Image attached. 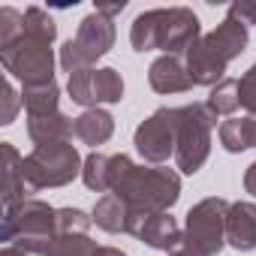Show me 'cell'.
Returning <instances> with one entry per match:
<instances>
[{"mask_svg":"<svg viewBox=\"0 0 256 256\" xmlns=\"http://www.w3.org/2000/svg\"><path fill=\"white\" fill-rule=\"evenodd\" d=\"M108 193H114L130 208V217H133L130 235H133V229L142 217L166 214L181 199V175L175 169H163V166H139L126 154H112Z\"/></svg>","mask_w":256,"mask_h":256,"instance_id":"1","label":"cell"},{"mask_svg":"<svg viewBox=\"0 0 256 256\" xmlns=\"http://www.w3.org/2000/svg\"><path fill=\"white\" fill-rule=\"evenodd\" d=\"M244 48H247V24L232 12H226V18L211 34H202L184 54L193 84H202V88L220 84L226 78V66Z\"/></svg>","mask_w":256,"mask_h":256,"instance_id":"2","label":"cell"},{"mask_svg":"<svg viewBox=\"0 0 256 256\" xmlns=\"http://www.w3.org/2000/svg\"><path fill=\"white\" fill-rule=\"evenodd\" d=\"M202 36L199 18L187 6H169V10H148L136 16L130 28V42L136 52H154L163 54H187V48Z\"/></svg>","mask_w":256,"mask_h":256,"instance_id":"3","label":"cell"},{"mask_svg":"<svg viewBox=\"0 0 256 256\" xmlns=\"http://www.w3.org/2000/svg\"><path fill=\"white\" fill-rule=\"evenodd\" d=\"M6 244L30 253L46 256L48 244L58 235V208H52L42 199H24L4 214V229H0Z\"/></svg>","mask_w":256,"mask_h":256,"instance_id":"4","label":"cell"},{"mask_svg":"<svg viewBox=\"0 0 256 256\" xmlns=\"http://www.w3.org/2000/svg\"><path fill=\"white\" fill-rule=\"evenodd\" d=\"M172 124H175V166L184 175H196L211 154V130L217 118L208 112L205 102H190L172 108Z\"/></svg>","mask_w":256,"mask_h":256,"instance_id":"5","label":"cell"},{"mask_svg":"<svg viewBox=\"0 0 256 256\" xmlns=\"http://www.w3.org/2000/svg\"><path fill=\"white\" fill-rule=\"evenodd\" d=\"M52 42L54 40H48V36L24 30L18 40H12L10 46L0 48V64L24 88L52 84L54 82V48H52Z\"/></svg>","mask_w":256,"mask_h":256,"instance_id":"6","label":"cell"},{"mask_svg":"<svg viewBox=\"0 0 256 256\" xmlns=\"http://www.w3.org/2000/svg\"><path fill=\"white\" fill-rule=\"evenodd\" d=\"M114 36H118L114 18H106L96 10L90 16H84L82 24H78V34L72 40H66L64 48H60L58 60H60L64 72L72 76V72H82V70H94V64L112 52Z\"/></svg>","mask_w":256,"mask_h":256,"instance_id":"7","label":"cell"},{"mask_svg":"<svg viewBox=\"0 0 256 256\" xmlns=\"http://www.w3.org/2000/svg\"><path fill=\"white\" fill-rule=\"evenodd\" d=\"M82 154L72 142H58V145H36L24 157V175L34 193L52 190V187H66L76 175H82Z\"/></svg>","mask_w":256,"mask_h":256,"instance_id":"8","label":"cell"},{"mask_svg":"<svg viewBox=\"0 0 256 256\" xmlns=\"http://www.w3.org/2000/svg\"><path fill=\"white\" fill-rule=\"evenodd\" d=\"M226 217H229L226 199L208 196L196 202L184 220V247L199 256H217L226 244Z\"/></svg>","mask_w":256,"mask_h":256,"instance_id":"9","label":"cell"},{"mask_svg":"<svg viewBox=\"0 0 256 256\" xmlns=\"http://www.w3.org/2000/svg\"><path fill=\"white\" fill-rule=\"evenodd\" d=\"M66 94L72 102L84 108H100L106 102H120L124 100V78L114 66H94L72 72L66 82Z\"/></svg>","mask_w":256,"mask_h":256,"instance_id":"10","label":"cell"},{"mask_svg":"<svg viewBox=\"0 0 256 256\" xmlns=\"http://www.w3.org/2000/svg\"><path fill=\"white\" fill-rule=\"evenodd\" d=\"M133 145L139 157L151 166H163L169 157H175V124H172V108H157L151 118H145L136 126Z\"/></svg>","mask_w":256,"mask_h":256,"instance_id":"11","label":"cell"},{"mask_svg":"<svg viewBox=\"0 0 256 256\" xmlns=\"http://www.w3.org/2000/svg\"><path fill=\"white\" fill-rule=\"evenodd\" d=\"M133 235L154 247V250H163V253H175L178 247H184V229L178 226V220L166 211V214H151V217H142L133 229Z\"/></svg>","mask_w":256,"mask_h":256,"instance_id":"12","label":"cell"},{"mask_svg":"<svg viewBox=\"0 0 256 256\" xmlns=\"http://www.w3.org/2000/svg\"><path fill=\"white\" fill-rule=\"evenodd\" d=\"M148 82L157 94H187L193 88V78L187 72V64L181 54H163L151 64Z\"/></svg>","mask_w":256,"mask_h":256,"instance_id":"13","label":"cell"},{"mask_svg":"<svg viewBox=\"0 0 256 256\" xmlns=\"http://www.w3.org/2000/svg\"><path fill=\"white\" fill-rule=\"evenodd\" d=\"M226 244L238 253L256 250V205L253 202H232L226 217Z\"/></svg>","mask_w":256,"mask_h":256,"instance_id":"14","label":"cell"},{"mask_svg":"<svg viewBox=\"0 0 256 256\" xmlns=\"http://www.w3.org/2000/svg\"><path fill=\"white\" fill-rule=\"evenodd\" d=\"M0 154H4V205L12 208L24 199H34L28 175H24V157L16 151V145L0 142Z\"/></svg>","mask_w":256,"mask_h":256,"instance_id":"15","label":"cell"},{"mask_svg":"<svg viewBox=\"0 0 256 256\" xmlns=\"http://www.w3.org/2000/svg\"><path fill=\"white\" fill-rule=\"evenodd\" d=\"M114 133V118L106 108H84L76 120H72V139L90 148H100L112 139Z\"/></svg>","mask_w":256,"mask_h":256,"instance_id":"16","label":"cell"},{"mask_svg":"<svg viewBox=\"0 0 256 256\" xmlns=\"http://www.w3.org/2000/svg\"><path fill=\"white\" fill-rule=\"evenodd\" d=\"M72 120L64 112L42 114V118H28V136L34 145H58V142H72Z\"/></svg>","mask_w":256,"mask_h":256,"instance_id":"17","label":"cell"},{"mask_svg":"<svg viewBox=\"0 0 256 256\" xmlns=\"http://www.w3.org/2000/svg\"><path fill=\"white\" fill-rule=\"evenodd\" d=\"M94 223H96L102 232H112V235H118V232H126V235H130L133 217H130V208H126L114 193H106V196H100L96 205H94Z\"/></svg>","mask_w":256,"mask_h":256,"instance_id":"18","label":"cell"},{"mask_svg":"<svg viewBox=\"0 0 256 256\" xmlns=\"http://www.w3.org/2000/svg\"><path fill=\"white\" fill-rule=\"evenodd\" d=\"M220 145L229 154H241V151L256 148V114L223 120L220 124Z\"/></svg>","mask_w":256,"mask_h":256,"instance_id":"19","label":"cell"},{"mask_svg":"<svg viewBox=\"0 0 256 256\" xmlns=\"http://www.w3.org/2000/svg\"><path fill=\"white\" fill-rule=\"evenodd\" d=\"M22 100H24L28 118H42V114L60 112V108H58V102H60V88H58V82H52V84H36V88H24V90H22Z\"/></svg>","mask_w":256,"mask_h":256,"instance_id":"20","label":"cell"},{"mask_svg":"<svg viewBox=\"0 0 256 256\" xmlns=\"http://www.w3.org/2000/svg\"><path fill=\"white\" fill-rule=\"evenodd\" d=\"M205 106H208V112H211L214 118H220V114H235V112L241 108L238 78H223L220 84H214L211 94H208V100H205Z\"/></svg>","mask_w":256,"mask_h":256,"instance_id":"21","label":"cell"},{"mask_svg":"<svg viewBox=\"0 0 256 256\" xmlns=\"http://www.w3.org/2000/svg\"><path fill=\"white\" fill-rule=\"evenodd\" d=\"M108 166H112V157L94 151L84 157V166H82V181L88 190L94 193H108Z\"/></svg>","mask_w":256,"mask_h":256,"instance_id":"22","label":"cell"},{"mask_svg":"<svg viewBox=\"0 0 256 256\" xmlns=\"http://www.w3.org/2000/svg\"><path fill=\"white\" fill-rule=\"evenodd\" d=\"M96 244L88 235H54L46 256H94Z\"/></svg>","mask_w":256,"mask_h":256,"instance_id":"23","label":"cell"},{"mask_svg":"<svg viewBox=\"0 0 256 256\" xmlns=\"http://www.w3.org/2000/svg\"><path fill=\"white\" fill-rule=\"evenodd\" d=\"M94 226V214L82 208H58V235H88Z\"/></svg>","mask_w":256,"mask_h":256,"instance_id":"24","label":"cell"},{"mask_svg":"<svg viewBox=\"0 0 256 256\" xmlns=\"http://www.w3.org/2000/svg\"><path fill=\"white\" fill-rule=\"evenodd\" d=\"M24 34V12L12 10V6H4L0 10V48L10 46L12 40H18Z\"/></svg>","mask_w":256,"mask_h":256,"instance_id":"25","label":"cell"},{"mask_svg":"<svg viewBox=\"0 0 256 256\" xmlns=\"http://www.w3.org/2000/svg\"><path fill=\"white\" fill-rule=\"evenodd\" d=\"M238 96L241 108H247V114H256V64L238 78Z\"/></svg>","mask_w":256,"mask_h":256,"instance_id":"26","label":"cell"},{"mask_svg":"<svg viewBox=\"0 0 256 256\" xmlns=\"http://www.w3.org/2000/svg\"><path fill=\"white\" fill-rule=\"evenodd\" d=\"M18 106H24V100L18 96V90L12 88V82H4V112H0V124H12Z\"/></svg>","mask_w":256,"mask_h":256,"instance_id":"27","label":"cell"},{"mask_svg":"<svg viewBox=\"0 0 256 256\" xmlns=\"http://www.w3.org/2000/svg\"><path fill=\"white\" fill-rule=\"evenodd\" d=\"M229 12L235 18H241L244 24H256V0H235L229 6Z\"/></svg>","mask_w":256,"mask_h":256,"instance_id":"28","label":"cell"},{"mask_svg":"<svg viewBox=\"0 0 256 256\" xmlns=\"http://www.w3.org/2000/svg\"><path fill=\"white\" fill-rule=\"evenodd\" d=\"M126 10V0H118V4H100L96 6V12H102L106 18H114L118 12H124Z\"/></svg>","mask_w":256,"mask_h":256,"instance_id":"29","label":"cell"},{"mask_svg":"<svg viewBox=\"0 0 256 256\" xmlns=\"http://www.w3.org/2000/svg\"><path fill=\"white\" fill-rule=\"evenodd\" d=\"M244 190L250 193V196H256V160L247 166V172H244Z\"/></svg>","mask_w":256,"mask_h":256,"instance_id":"30","label":"cell"},{"mask_svg":"<svg viewBox=\"0 0 256 256\" xmlns=\"http://www.w3.org/2000/svg\"><path fill=\"white\" fill-rule=\"evenodd\" d=\"M94 256H126V253H124L120 247H96Z\"/></svg>","mask_w":256,"mask_h":256,"instance_id":"31","label":"cell"},{"mask_svg":"<svg viewBox=\"0 0 256 256\" xmlns=\"http://www.w3.org/2000/svg\"><path fill=\"white\" fill-rule=\"evenodd\" d=\"M0 256H30V253H24V250H18V247H12V244H6L4 250H0Z\"/></svg>","mask_w":256,"mask_h":256,"instance_id":"32","label":"cell"},{"mask_svg":"<svg viewBox=\"0 0 256 256\" xmlns=\"http://www.w3.org/2000/svg\"><path fill=\"white\" fill-rule=\"evenodd\" d=\"M169 256H199V253H193V250H187V247H178V250L169 253Z\"/></svg>","mask_w":256,"mask_h":256,"instance_id":"33","label":"cell"}]
</instances>
